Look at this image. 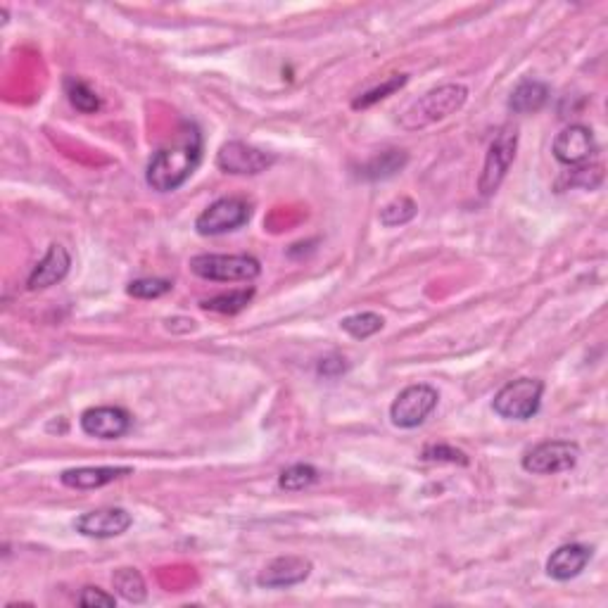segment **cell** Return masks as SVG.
Instances as JSON below:
<instances>
[{
  "label": "cell",
  "mask_w": 608,
  "mask_h": 608,
  "mask_svg": "<svg viewBox=\"0 0 608 608\" xmlns=\"http://www.w3.org/2000/svg\"><path fill=\"white\" fill-rule=\"evenodd\" d=\"M202 160V141L195 126H186L183 141L171 148H162L152 155L148 164V186L157 193H171V190L181 188L193 171L198 169Z\"/></svg>",
  "instance_id": "cell-1"
},
{
  "label": "cell",
  "mask_w": 608,
  "mask_h": 608,
  "mask_svg": "<svg viewBox=\"0 0 608 608\" xmlns=\"http://www.w3.org/2000/svg\"><path fill=\"white\" fill-rule=\"evenodd\" d=\"M468 100V88L464 84H442L428 91L426 95L411 103L407 112L399 119V126L404 131H421L428 129L442 119L452 117L466 105Z\"/></svg>",
  "instance_id": "cell-2"
},
{
  "label": "cell",
  "mask_w": 608,
  "mask_h": 608,
  "mask_svg": "<svg viewBox=\"0 0 608 608\" xmlns=\"http://www.w3.org/2000/svg\"><path fill=\"white\" fill-rule=\"evenodd\" d=\"M544 383L537 378H518L506 383L492 399V409L509 421H528L540 411Z\"/></svg>",
  "instance_id": "cell-3"
},
{
  "label": "cell",
  "mask_w": 608,
  "mask_h": 608,
  "mask_svg": "<svg viewBox=\"0 0 608 608\" xmlns=\"http://www.w3.org/2000/svg\"><path fill=\"white\" fill-rule=\"evenodd\" d=\"M190 271L205 281H255L262 274V264L250 255H198L190 259Z\"/></svg>",
  "instance_id": "cell-4"
},
{
  "label": "cell",
  "mask_w": 608,
  "mask_h": 608,
  "mask_svg": "<svg viewBox=\"0 0 608 608\" xmlns=\"http://www.w3.org/2000/svg\"><path fill=\"white\" fill-rule=\"evenodd\" d=\"M516 148H518V129L516 126L506 124L499 129L494 141L490 143L485 155L483 174H480L478 188L483 195H492L494 190L502 186V181L509 174L513 160H516Z\"/></svg>",
  "instance_id": "cell-5"
},
{
  "label": "cell",
  "mask_w": 608,
  "mask_h": 608,
  "mask_svg": "<svg viewBox=\"0 0 608 608\" xmlns=\"http://www.w3.org/2000/svg\"><path fill=\"white\" fill-rule=\"evenodd\" d=\"M437 390L433 385L426 383H418V385H409V388H404L399 392L395 402H392L390 407V418L392 423H395L397 428H418L426 418L433 414L437 407Z\"/></svg>",
  "instance_id": "cell-6"
},
{
  "label": "cell",
  "mask_w": 608,
  "mask_h": 608,
  "mask_svg": "<svg viewBox=\"0 0 608 608\" xmlns=\"http://www.w3.org/2000/svg\"><path fill=\"white\" fill-rule=\"evenodd\" d=\"M580 459V447L568 440H549L532 447L523 456V468L532 475H554L570 471Z\"/></svg>",
  "instance_id": "cell-7"
},
{
  "label": "cell",
  "mask_w": 608,
  "mask_h": 608,
  "mask_svg": "<svg viewBox=\"0 0 608 608\" xmlns=\"http://www.w3.org/2000/svg\"><path fill=\"white\" fill-rule=\"evenodd\" d=\"M247 221H250V205L243 198H221L195 219V228L200 236H221L245 226Z\"/></svg>",
  "instance_id": "cell-8"
},
{
  "label": "cell",
  "mask_w": 608,
  "mask_h": 608,
  "mask_svg": "<svg viewBox=\"0 0 608 608\" xmlns=\"http://www.w3.org/2000/svg\"><path fill=\"white\" fill-rule=\"evenodd\" d=\"M271 164H274V155L240 141L224 143L217 155V167L221 171H226V174H240V176L262 174V171L271 167Z\"/></svg>",
  "instance_id": "cell-9"
},
{
  "label": "cell",
  "mask_w": 608,
  "mask_h": 608,
  "mask_svg": "<svg viewBox=\"0 0 608 608\" xmlns=\"http://www.w3.org/2000/svg\"><path fill=\"white\" fill-rule=\"evenodd\" d=\"M551 152H554V157L561 164L580 167V164H585L594 157V152H597V141H594L592 129H587V126L582 124H570L554 138Z\"/></svg>",
  "instance_id": "cell-10"
},
{
  "label": "cell",
  "mask_w": 608,
  "mask_h": 608,
  "mask_svg": "<svg viewBox=\"0 0 608 608\" xmlns=\"http://www.w3.org/2000/svg\"><path fill=\"white\" fill-rule=\"evenodd\" d=\"M131 416L122 407H93L81 416V430L98 440H119L129 433Z\"/></svg>",
  "instance_id": "cell-11"
},
{
  "label": "cell",
  "mask_w": 608,
  "mask_h": 608,
  "mask_svg": "<svg viewBox=\"0 0 608 608\" xmlns=\"http://www.w3.org/2000/svg\"><path fill=\"white\" fill-rule=\"evenodd\" d=\"M133 518L126 509H98L88 511L81 518H76L74 528L86 537H95V540H110V537L124 535L131 528Z\"/></svg>",
  "instance_id": "cell-12"
},
{
  "label": "cell",
  "mask_w": 608,
  "mask_h": 608,
  "mask_svg": "<svg viewBox=\"0 0 608 608\" xmlns=\"http://www.w3.org/2000/svg\"><path fill=\"white\" fill-rule=\"evenodd\" d=\"M312 573V563L302 556H281L274 559L259 573L257 582L266 589H283V587H295L309 578Z\"/></svg>",
  "instance_id": "cell-13"
},
{
  "label": "cell",
  "mask_w": 608,
  "mask_h": 608,
  "mask_svg": "<svg viewBox=\"0 0 608 608\" xmlns=\"http://www.w3.org/2000/svg\"><path fill=\"white\" fill-rule=\"evenodd\" d=\"M589 561H592V547H585V544H563V547L549 556L547 575L551 580L568 582L578 578Z\"/></svg>",
  "instance_id": "cell-14"
},
{
  "label": "cell",
  "mask_w": 608,
  "mask_h": 608,
  "mask_svg": "<svg viewBox=\"0 0 608 608\" xmlns=\"http://www.w3.org/2000/svg\"><path fill=\"white\" fill-rule=\"evenodd\" d=\"M133 468L129 466H84V468H69L60 475V483L72 490H98L112 480L131 475Z\"/></svg>",
  "instance_id": "cell-15"
},
{
  "label": "cell",
  "mask_w": 608,
  "mask_h": 608,
  "mask_svg": "<svg viewBox=\"0 0 608 608\" xmlns=\"http://www.w3.org/2000/svg\"><path fill=\"white\" fill-rule=\"evenodd\" d=\"M69 266H72V257L62 245H50L46 257L36 264V269L29 276V290H43L50 285L60 283L62 278L69 274Z\"/></svg>",
  "instance_id": "cell-16"
},
{
  "label": "cell",
  "mask_w": 608,
  "mask_h": 608,
  "mask_svg": "<svg viewBox=\"0 0 608 608\" xmlns=\"http://www.w3.org/2000/svg\"><path fill=\"white\" fill-rule=\"evenodd\" d=\"M549 100V86L542 84V81L537 79H525L513 88L511 98H509V107L516 114H530L542 110L544 103Z\"/></svg>",
  "instance_id": "cell-17"
},
{
  "label": "cell",
  "mask_w": 608,
  "mask_h": 608,
  "mask_svg": "<svg viewBox=\"0 0 608 608\" xmlns=\"http://www.w3.org/2000/svg\"><path fill=\"white\" fill-rule=\"evenodd\" d=\"M409 157L407 152L404 150H385L380 152V155L371 157L369 162L361 167V179L366 181H383V179H390V176H395L397 171H402L404 167H407Z\"/></svg>",
  "instance_id": "cell-18"
},
{
  "label": "cell",
  "mask_w": 608,
  "mask_h": 608,
  "mask_svg": "<svg viewBox=\"0 0 608 608\" xmlns=\"http://www.w3.org/2000/svg\"><path fill=\"white\" fill-rule=\"evenodd\" d=\"M112 585L117 589L119 597L131 601V604H143L145 597H148V589H145L141 573L133 568H119L112 575Z\"/></svg>",
  "instance_id": "cell-19"
},
{
  "label": "cell",
  "mask_w": 608,
  "mask_h": 608,
  "mask_svg": "<svg viewBox=\"0 0 608 608\" xmlns=\"http://www.w3.org/2000/svg\"><path fill=\"white\" fill-rule=\"evenodd\" d=\"M252 297H255V288L231 290V293H224V295L212 297V300H205L202 302V309H207V312H217V314H238L252 302Z\"/></svg>",
  "instance_id": "cell-20"
},
{
  "label": "cell",
  "mask_w": 608,
  "mask_h": 608,
  "mask_svg": "<svg viewBox=\"0 0 608 608\" xmlns=\"http://www.w3.org/2000/svg\"><path fill=\"white\" fill-rule=\"evenodd\" d=\"M383 316L376 312H359L347 316V319L340 321V328L345 333H350L354 340H366L371 335H376L380 328H383Z\"/></svg>",
  "instance_id": "cell-21"
},
{
  "label": "cell",
  "mask_w": 608,
  "mask_h": 608,
  "mask_svg": "<svg viewBox=\"0 0 608 608\" xmlns=\"http://www.w3.org/2000/svg\"><path fill=\"white\" fill-rule=\"evenodd\" d=\"M65 91H67L69 103H72L81 114H93V112L100 110L98 93H95L93 88L86 84V81L67 79L65 81Z\"/></svg>",
  "instance_id": "cell-22"
},
{
  "label": "cell",
  "mask_w": 608,
  "mask_h": 608,
  "mask_svg": "<svg viewBox=\"0 0 608 608\" xmlns=\"http://www.w3.org/2000/svg\"><path fill=\"white\" fill-rule=\"evenodd\" d=\"M316 480H319V471L309 464H295L290 468H285L278 478V487L285 492H302L307 487H312Z\"/></svg>",
  "instance_id": "cell-23"
},
{
  "label": "cell",
  "mask_w": 608,
  "mask_h": 608,
  "mask_svg": "<svg viewBox=\"0 0 608 608\" xmlns=\"http://www.w3.org/2000/svg\"><path fill=\"white\" fill-rule=\"evenodd\" d=\"M418 207L416 202L411 198H395L392 202H388L383 209H380V224L383 226H404L409 224L411 219L416 217Z\"/></svg>",
  "instance_id": "cell-24"
},
{
  "label": "cell",
  "mask_w": 608,
  "mask_h": 608,
  "mask_svg": "<svg viewBox=\"0 0 608 608\" xmlns=\"http://www.w3.org/2000/svg\"><path fill=\"white\" fill-rule=\"evenodd\" d=\"M404 84H407V74L390 76V79L383 81V84H380V86L371 88V91H366L364 95H359V98L352 103V107H354V110H366V107L376 105L378 100H385V98H388V95L399 91V88H402Z\"/></svg>",
  "instance_id": "cell-25"
},
{
  "label": "cell",
  "mask_w": 608,
  "mask_h": 608,
  "mask_svg": "<svg viewBox=\"0 0 608 608\" xmlns=\"http://www.w3.org/2000/svg\"><path fill=\"white\" fill-rule=\"evenodd\" d=\"M171 290V283L164 278H138V281L129 283L126 293L138 300H157V297L167 295Z\"/></svg>",
  "instance_id": "cell-26"
},
{
  "label": "cell",
  "mask_w": 608,
  "mask_h": 608,
  "mask_svg": "<svg viewBox=\"0 0 608 608\" xmlns=\"http://www.w3.org/2000/svg\"><path fill=\"white\" fill-rule=\"evenodd\" d=\"M423 461H447V464H468V456L461 449L449 445H428L423 449Z\"/></svg>",
  "instance_id": "cell-27"
},
{
  "label": "cell",
  "mask_w": 608,
  "mask_h": 608,
  "mask_svg": "<svg viewBox=\"0 0 608 608\" xmlns=\"http://www.w3.org/2000/svg\"><path fill=\"white\" fill-rule=\"evenodd\" d=\"M117 604V597L114 594H107L98 587H86L79 597V606L93 608V606H114Z\"/></svg>",
  "instance_id": "cell-28"
},
{
  "label": "cell",
  "mask_w": 608,
  "mask_h": 608,
  "mask_svg": "<svg viewBox=\"0 0 608 608\" xmlns=\"http://www.w3.org/2000/svg\"><path fill=\"white\" fill-rule=\"evenodd\" d=\"M345 369H347V364H345V359H342V357L321 359V364H319V373H321V376H326V378L340 376V373L345 371Z\"/></svg>",
  "instance_id": "cell-29"
}]
</instances>
